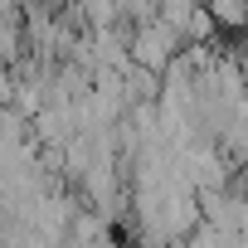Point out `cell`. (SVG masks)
<instances>
[{
  "instance_id": "7a4b0ae2",
  "label": "cell",
  "mask_w": 248,
  "mask_h": 248,
  "mask_svg": "<svg viewBox=\"0 0 248 248\" xmlns=\"http://www.w3.org/2000/svg\"><path fill=\"white\" fill-rule=\"evenodd\" d=\"M209 20L224 25V30H243V25H248V5H214Z\"/></svg>"
},
{
  "instance_id": "6da1fadb",
  "label": "cell",
  "mask_w": 248,
  "mask_h": 248,
  "mask_svg": "<svg viewBox=\"0 0 248 248\" xmlns=\"http://www.w3.org/2000/svg\"><path fill=\"white\" fill-rule=\"evenodd\" d=\"M20 39H25V15L0 5V59H15L20 54Z\"/></svg>"
}]
</instances>
